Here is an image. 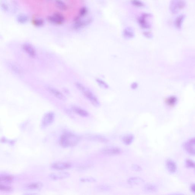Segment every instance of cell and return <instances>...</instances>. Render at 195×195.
Returning a JSON list of instances; mask_svg holds the SVG:
<instances>
[{
    "mask_svg": "<svg viewBox=\"0 0 195 195\" xmlns=\"http://www.w3.org/2000/svg\"><path fill=\"white\" fill-rule=\"evenodd\" d=\"M81 140V137L72 133L66 132L62 134L59 139L60 145L64 148L76 146Z\"/></svg>",
    "mask_w": 195,
    "mask_h": 195,
    "instance_id": "1",
    "label": "cell"
},
{
    "mask_svg": "<svg viewBox=\"0 0 195 195\" xmlns=\"http://www.w3.org/2000/svg\"><path fill=\"white\" fill-rule=\"evenodd\" d=\"M75 85L78 90L93 106L96 107L100 106V103L99 99L90 90L80 82H75Z\"/></svg>",
    "mask_w": 195,
    "mask_h": 195,
    "instance_id": "2",
    "label": "cell"
},
{
    "mask_svg": "<svg viewBox=\"0 0 195 195\" xmlns=\"http://www.w3.org/2000/svg\"><path fill=\"white\" fill-rule=\"evenodd\" d=\"M185 0H171L169 4V10L173 15H176L186 7Z\"/></svg>",
    "mask_w": 195,
    "mask_h": 195,
    "instance_id": "3",
    "label": "cell"
},
{
    "mask_svg": "<svg viewBox=\"0 0 195 195\" xmlns=\"http://www.w3.org/2000/svg\"><path fill=\"white\" fill-rule=\"evenodd\" d=\"M93 19L92 18L82 19L76 17L74 19V23L72 25V28L75 30H79L87 27L91 24Z\"/></svg>",
    "mask_w": 195,
    "mask_h": 195,
    "instance_id": "4",
    "label": "cell"
},
{
    "mask_svg": "<svg viewBox=\"0 0 195 195\" xmlns=\"http://www.w3.org/2000/svg\"><path fill=\"white\" fill-rule=\"evenodd\" d=\"M47 20L50 23L55 25H61L65 22L64 15L59 12L55 13L52 15L48 16Z\"/></svg>",
    "mask_w": 195,
    "mask_h": 195,
    "instance_id": "5",
    "label": "cell"
},
{
    "mask_svg": "<svg viewBox=\"0 0 195 195\" xmlns=\"http://www.w3.org/2000/svg\"><path fill=\"white\" fill-rule=\"evenodd\" d=\"M55 114L54 112H48L43 116L42 120L41 126L42 128L48 127L53 123L54 121Z\"/></svg>",
    "mask_w": 195,
    "mask_h": 195,
    "instance_id": "6",
    "label": "cell"
},
{
    "mask_svg": "<svg viewBox=\"0 0 195 195\" xmlns=\"http://www.w3.org/2000/svg\"><path fill=\"white\" fill-rule=\"evenodd\" d=\"M101 152L105 155H115L121 153L122 150L119 147L109 146L102 149Z\"/></svg>",
    "mask_w": 195,
    "mask_h": 195,
    "instance_id": "7",
    "label": "cell"
},
{
    "mask_svg": "<svg viewBox=\"0 0 195 195\" xmlns=\"http://www.w3.org/2000/svg\"><path fill=\"white\" fill-rule=\"evenodd\" d=\"M72 166L71 164L68 162H57L52 164L50 168L56 170H64L69 169Z\"/></svg>",
    "mask_w": 195,
    "mask_h": 195,
    "instance_id": "8",
    "label": "cell"
},
{
    "mask_svg": "<svg viewBox=\"0 0 195 195\" xmlns=\"http://www.w3.org/2000/svg\"><path fill=\"white\" fill-rule=\"evenodd\" d=\"M45 88L48 92L54 95L57 99L63 101L66 100L65 97L64 96L62 93L60 92V91L58 90L56 88L53 87H52L50 86L49 85H47V86H46Z\"/></svg>",
    "mask_w": 195,
    "mask_h": 195,
    "instance_id": "9",
    "label": "cell"
},
{
    "mask_svg": "<svg viewBox=\"0 0 195 195\" xmlns=\"http://www.w3.org/2000/svg\"><path fill=\"white\" fill-rule=\"evenodd\" d=\"M165 165L167 170L170 173H175L177 170V166L176 163L170 158L167 160L165 162Z\"/></svg>",
    "mask_w": 195,
    "mask_h": 195,
    "instance_id": "10",
    "label": "cell"
},
{
    "mask_svg": "<svg viewBox=\"0 0 195 195\" xmlns=\"http://www.w3.org/2000/svg\"><path fill=\"white\" fill-rule=\"evenodd\" d=\"M49 176L53 180H61L69 177L70 176V174L67 172L54 173L50 174Z\"/></svg>",
    "mask_w": 195,
    "mask_h": 195,
    "instance_id": "11",
    "label": "cell"
},
{
    "mask_svg": "<svg viewBox=\"0 0 195 195\" xmlns=\"http://www.w3.org/2000/svg\"><path fill=\"white\" fill-rule=\"evenodd\" d=\"M88 139L97 142L106 143L109 141L106 137L100 134H92L87 137Z\"/></svg>",
    "mask_w": 195,
    "mask_h": 195,
    "instance_id": "12",
    "label": "cell"
},
{
    "mask_svg": "<svg viewBox=\"0 0 195 195\" xmlns=\"http://www.w3.org/2000/svg\"><path fill=\"white\" fill-rule=\"evenodd\" d=\"M43 184L40 182H33L28 184L25 186V188L29 191H38L43 188Z\"/></svg>",
    "mask_w": 195,
    "mask_h": 195,
    "instance_id": "13",
    "label": "cell"
},
{
    "mask_svg": "<svg viewBox=\"0 0 195 195\" xmlns=\"http://www.w3.org/2000/svg\"><path fill=\"white\" fill-rule=\"evenodd\" d=\"M123 35L125 39L129 40L134 38L135 36V33L132 28L129 27L123 29Z\"/></svg>",
    "mask_w": 195,
    "mask_h": 195,
    "instance_id": "14",
    "label": "cell"
},
{
    "mask_svg": "<svg viewBox=\"0 0 195 195\" xmlns=\"http://www.w3.org/2000/svg\"><path fill=\"white\" fill-rule=\"evenodd\" d=\"M184 148L189 154L193 156L195 155V144L192 143L189 141L183 144Z\"/></svg>",
    "mask_w": 195,
    "mask_h": 195,
    "instance_id": "15",
    "label": "cell"
},
{
    "mask_svg": "<svg viewBox=\"0 0 195 195\" xmlns=\"http://www.w3.org/2000/svg\"><path fill=\"white\" fill-rule=\"evenodd\" d=\"M23 48L30 57L32 58L36 57V52L31 45L28 43H25L23 44Z\"/></svg>",
    "mask_w": 195,
    "mask_h": 195,
    "instance_id": "16",
    "label": "cell"
},
{
    "mask_svg": "<svg viewBox=\"0 0 195 195\" xmlns=\"http://www.w3.org/2000/svg\"><path fill=\"white\" fill-rule=\"evenodd\" d=\"M147 17L143 15L138 18V22L140 27L144 29H148L151 28V25L146 20Z\"/></svg>",
    "mask_w": 195,
    "mask_h": 195,
    "instance_id": "17",
    "label": "cell"
},
{
    "mask_svg": "<svg viewBox=\"0 0 195 195\" xmlns=\"http://www.w3.org/2000/svg\"><path fill=\"white\" fill-rule=\"evenodd\" d=\"M72 109L74 113L81 117H87L89 116V113L85 109L80 107L74 106H72Z\"/></svg>",
    "mask_w": 195,
    "mask_h": 195,
    "instance_id": "18",
    "label": "cell"
},
{
    "mask_svg": "<svg viewBox=\"0 0 195 195\" xmlns=\"http://www.w3.org/2000/svg\"><path fill=\"white\" fill-rule=\"evenodd\" d=\"M185 18L186 15L184 14H181L177 17L174 21L175 26L177 29H180L182 28Z\"/></svg>",
    "mask_w": 195,
    "mask_h": 195,
    "instance_id": "19",
    "label": "cell"
},
{
    "mask_svg": "<svg viewBox=\"0 0 195 195\" xmlns=\"http://www.w3.org/2000/svg\"><path fill=\"white\" fill-rule=\"evenodd\" d=\"M127 182L131 185H137L144 183V181L139 177H133L129 178Z\"/></svg>",
    "mask_w": 195,
    "mask_h": 195,
    "instance_id": "20",
    "label": "cell"
},
{
    "mask_svg": "<svg viewBox=\"0 0 195 195\" xmlns=\"http://www.w3.org/2000/svg\"><path fill=\"white\" fill-rule=\"evenodd\" d=\"M134 136L132 134H127L124 135L122 138V141L126 145H129L134 141Z\"/></svg>",
    "mask_w": 195,
    "mask_h": 195,
    "instance_id": "21",
    "label": "cell"
},
{
    "mask_svg": "<svg viewBox=\"0 0 195 195\" xmlns=\"http://www.w3.org/2000/svg\"><path fill=\"white\" fill-rule=\"evenodd\" d=\"M143 190L147 193H155L158 191V188L155 185L148 183L144 186Z\"/></svg>",
    "mask_w": 195,
    "mask_h": 195,
    "instance_id": "22",
    "label": "cell"
},
{
    "mask_svg": "<svg viewBox=\"0 0 195 195\" xmlns=\"http://www.w3.org/2000/svg\"><path fill=\"white\" fill-rule=\"evenodd\" d=\"M16 20L17 22L20 24H25L28 22L29 18L28 15L22 14L18 15Z\"/></svg>",
    "mask_w": 195,
    "mask_h": 195,
    "instance_id": "23",
    "label": "cell"
},
{
    "mask_svg": "<svg viewBox=\"0 0 195 195\" xmlns=\"http://www.w3.org/2000/svg\"><path fill=\"white\" fill-rule=\"evenodd\" d=\"M55 5L58 9L61 11H66L68 9L66 4L62 0H55Z\"/></svg>",
    "mask_w": 195,
    "mask_h": 195,
    "instance_id": "24",
    "label": "cell"
},
{
    "mask_svg": "<svg viewBox=\"0 0 195 195\" xmlns=\"http://www.w3.org/2000/svg\"><path fill=\"white\" fill-rule=\"evenodd\" d=\"M177 102V99L175 96L169 97L166 100L167 104L170 106H175Z\"/></svg>",
    "mask_w": 195,
    "mask_h": 195,
    "instance_id": "25",
    "label": "cell"
},
{
    "mask_svg": "<svg viewBox=\"0 0 195 195\" xmlns=\"http://www.w3.org/2000/svg\"><path fill=\"white\" fill-rule=\"evenodd\" d=\"M33 24L37 27H41L44 25L45 22L43 19L40 18H36L33 21Z\"/></svg>",
    "mask_w": 195,
    "mask_h": 195,
    "instance_id": "26",
    "label": "cell"
},
{
    "mask_svg": "<svg viewBox=\"0 0 195 195\" xmlns=\"http://www.w3.org/2000/svg\"><path fill=\"white\" fill-rule=\"evenodd\" d=\"M96 189L99 191L107 192L111 190V188L108 185H100L96 186Z\"/></svg>",
    "mask_w": 195,
    "mask_h": 195,
    "instance_id": "27",
    "label": "cell"
},
{
    "mask_svg": "<svg viewBox=\"0 0 195 195\" xmlns=\"http://www.w3.org/2000/svg\"><path fill=\"white\" fill-rule=\"evenodd\" d=\"M131 3L133 5L138 8H143L145 7V4L140 0H131Z\"/></svg>",
    "mask_w": 195,
    "mask_h": 195,
    "instance_id": "28",
    "label": "cell"
},
{
    "mask_svg": "<svg viewBox=\"0 0 195 195\" xmlns=\"http://www.w3.org/2000/svg\"><path fill=\"white\" fill-rule=\"evenodd\" d=\"M13 180V177L10 175H3L1 177V182L4 183H10Z\"/></svg>",
    "mask_w": 195,
    "mask_h": 195,
    "instance_id": "29",
    "label": "cell"
},
{
    "mask_svg": "<svg viewBox=\"0 0 195 195\" xmlns=\"http://www.w3.org/2000/svg\"><path fill=\"white\" fill-rule=\"evenodd\" d=\"M88 10L87 8L85 7H83L81 8L79 11L78 16L77 17L82 19L84 17L86 16L87 14Z\"/></svg>",
    "mask_w": 195,
    "mask_h": 195,
    "instance_id": "30",
    "label": "cell"
},
{
    "mask_svg": "<svg viewBox=\"0 0 195 195\" xmlns=\"http://www.w3.org/2000/svg\"><path fill=\"white\" fill-rule=\"evenodd\" d=\"M96 81L97 83L101 87L105 88V89H108V88H109V85L105 81L103 80L100 79V78H97L96 79Z\"/></svg>",
    "mask_w": 195,
    "mask_h": 195,
    "instance_id": "31",
    "label": "cell"
},
{
    "mask_svg": "<svg viewBox=\"0 0 195 195\" xmlns=\"http://www.w3.org/2000/svg\"><path fill=\"white\" fill-rule=\"evenodd\" d=\"M185 164L186 167L190 168H195V162L191 159H186L185 161Z\"/></svg>",
    "mask_w": 195,
    "mask_h": 195,
    "instance_id": "32",
    "label": "cell"
},
{
    "mask_svg": "<svg viewBox=\"0 0 195 195\" xmlns=\"http://www.w3.org/2000/svg\"><path fill=\"white\" fill-rule=\"evenodd\" d=\"M8 66L14 72L18 74H20L21 71L20 69L15 64H8Z\"/></svg>",
    "mask_w": 195,
    "mask_h": 195,
    "instance_id": "33",
    "label": "cell"
},
{
    "mask_svg": "<svg viewBox=\"0 0 195 195\" xmlns=\"http://www.w3.org/2000/svg\"><path fill=\"white\" fill-rule=\"evenodd\" d=\"M0 190L2 191L10 192L12 191V188L10 186H6L1 184L0 185Z\"/></svg>",
    "mask_w": 195,
    "mask_h": 195,
    "instance_id": "34",
    "label": "cell"
},
{
    "mask_svg": "<svg viewBox=\"0 0 195 195\" xmlns=\"http://www.w3.org/2000/svg\"><path fill=\"white\" fill-rule=\"evenodd\" d=\"M81 182L84 183H95L96 182V179L92 177L82 178L80 179Z\"/></svg>",
    "mask_w": 195,
    "mask_h": 195,
    "instance_id": "35",
    "label": "cell"
},
{
    "mask_svg": "<svg viewBox=\"0 0 195 195\" xmlns=\"http://www.w3.org/2000/svg\"><path fill=\"white\" fill-rule=\"evenodd\" d=\"M1 8L2 10L4 12H8L9 11V7L7 4L5 3H2L1 4Z\"/></svg>",
    "mask_w": 195,
    "mask_h": 195,
    "instance_id": "36",
    "label": "cell"
},
{
    "mask_svg": "<svg viewBox=\"0 0 195 195\" xmlns=\"http://www.w3.org/2000/svg\"><path fill=\"white\" fill-rule=\"evenodd\" d=\"M131 168H132L133 170L136 171V172H141L142 170V168L140 167V165L137 164L132 165L131 166Z\"/></svg>",
    "mask_w": 195,
    "mask_h": 195,
    "instance_id": "37",
    "label": "cell"
},
{
    "mask_svg": "<svg viewBox=\"0 0 195 195\" xmlns=\"http://www.w3.org/2000/svg\"><path fill=\"white\" fill-rule=\"evenodd\" d=\"M143 35L147 39H151L153 37V34L152 33L149 31H146L143 33Z\"/></svg>",
    "mask_w": 195,
    "mask_h": 195,
    "instance_id": "38",
    "label": "cell"
},
{
    "mask_svg": "<svg viewBox=\"0 0 195 195\" xmlns=\"http://www.w3.org/2000/svg\"><path fill=\"white\" fill-rule=\"evenodd\" d=\"M138 84L137 83V82H133L131 85V89L133 90L137 89V88H138Z\"/></svg>",
    "mask_w": 195,
    "mask_h": 195,
    "instance_id": "39",
    "label": "cell"
},
{
    "mask_svg": "<svg viewBox=\"0 0 195 195\" xmlns=\"http://www.w3.org/2000/svg\"><path fill=\"white\" fill-rule=\"evenodd\" d=\"M190 190L191 191L192 193L194 194H195V184L193 183L190 186Z\"/></svg>",
    "mask_w": 195,
    "mask_h": 195,
    "instance_id": "40",
    "label": "cell"
}]
</instances>
